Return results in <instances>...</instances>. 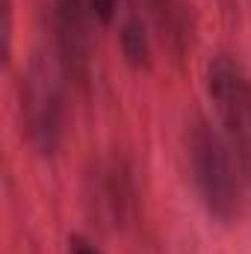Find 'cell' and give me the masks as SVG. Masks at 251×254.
Wrapping results in <instances>:
<instances>
[{
	"instance_id": "cell-3",
	"label": "cell",
	"mask_w": 251,
	"mask_h": 254,
	"mask_svg": "<svg viewBox=\"0 0 251 254\" xmlns=\"http://www.w3.org/2000/svg\"><path fill=\"white\" fill-rule=\"evenodd\" d=\"M24 113H27L30 139L45 154L54 151L60 139V92H57V83L51 80V71L39 63L30 68V77H27Z\"/></svg>"
},
{
	"instance_id": "cell-2",
	"label": "cell",
	"mask_w": 251,
	"mask_h": 254,
	"mask_svg": "<svg viewBox=\"0 0 251 254\" xmlns=\"http://www.w3.org/2000/svg\"><path fill=\"white\" fill-rule=\"evenodd\" d=\"M207 89L222 125V136L234 148L243 175H251V80L231 57H216L207 68Z\"/></svg>"
},
{
	"instance_id": "cell-4",
	"label": "cell",
	"mask_w": 251,
	"mask_h": 254,
	"mask_svg": "<svg viewBox=\"0 0 251 254\" xmlns=\"http://www.w3.org/2000/svg\"><path fill=\"white\" fill-rule=\"evenodd\" d=\"M122 48H125V57L130 63H136V65L148 63V36H145V27H142L139 18H130L125 24Z\"/></svg>"
},
{
	"instance_id": "cell-5",
	"label": "cell",
	"mask_w": 251,
	"mask_h": 254,
	"mask_svg": "<svg viewBox=\"0 0 251 254\" xmlns=\"http://www.w3.org/2000/svg\"><path fill=\"white\" fill-rule=\"evenodd\" d=\"M119 3L122 0H89V9H92V18H98L101 24H110L119 12Z\"/></svg>"
},
{
	"instance_id": "cell-6",
	"label": "cell",
	"mask_w": 251,
	"mask_h": 254,
	"mask_svg": "<svg viewBox=\"0 0 251 254\" xmlns=\"http://www.w3.org/2000/svg\"><path fill=\"white\" fill-rule=\"evenodd\" d=\"M71 254H101V249L92 246V243L83 240V237H74V240H71Z\"/></svg>"
},
{
	"instance_id": "cell-1",
	"label": "cell",
	"mask_w": 251,
	"mask_h": 254,
	"mask_svg": "<svg viewBox=\"0 0 251 254\" xmlns=\"http://www.w3.org/2000/svg\"><path fill=\"white\" fill-rule=\"evenodd\" d=\"M189 157L195 172V187L201 192L207 210L219 219L234 216L237 198H240V160L228 139L213 130L210 125H195L189 139Z\"/></svg>"
}]
</instances>
